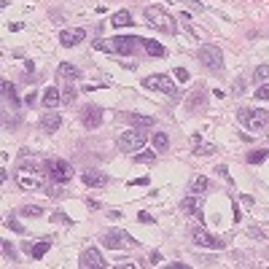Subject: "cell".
<instances>
[{
  "label": "cell",
  "instance_id": "1",
  "mask_svg": "<svg viewBox=\"0 0 269 269\" xmlns=\"http://www.w3.org/2000/svg\"><path fill=\"white\" fill-rule=\"evenodd\" d=\"M140 46H143V41L134 38V35H116V38H111V41L94 38V49L108 51V54H134Z\"/></svg>",
  "mask_w": 269,
  "mask_h": 269
},
{
  "label": "cell",
  "instance_id": "2",
  "mask_svg": "<svg viewBox=\"0 0 269 269\" xmlns=\"http://www.w3.org/2000/svg\"><path fill=\"white\" fill-rule=\"evenodd\" d=\"M17 183H19V188H24V191H38V188L46 186V175L38 170L35 164H19Z\"/></svg>",
  "mask_w": 269,
  "mask_h": 269
},
{
  "label": "cell",
  "instance_id": "3",
  "mask_svg": "<svg viewBox=\"0 0 269 269\" xmlns=\"http://www.w3.org/2000/svg\"><path fill=\"white\" fill-rule=\"evenodd\" d=\"M146 19H148V24H151L153 30H159V33H164V35H175L178 33L175 19L164 11L162 6H148L146 8Z\"/></svg>",
  "mask_w": 269,
  "mask_h": 269
},
{
  "label": "cell",
  "instance_id": "4",
  "mask_svg": "<svg viewBox=\"0 0 269 269\" xmlns=\"http://www.w3.org/2000/svg\"><path fill=\"white\" fill-rule=\"evenodd\" d=\"M237 116L242 124H248V129H256V132L269 127V111H264V108H240Z\"/></svg>",
  "mask_w": 269,
  "mask_h": 269
},
{
  "label": "cell",
  "instance_id": "5",
  "mask_svg": "<svg viewBox=\"0 0 269 269\" xmlns=\"http://www.w3.org/2000/svg\"><path fill=\"white\" fill-rule=\"evenodd\" d=\"M146 140H148V134L134 127V129H127L124 134H118V148L127 151V153H137V151H143Z\"/></svg>",
  "mask_w": 269,
  "mask_h": 269
},
{
  "label": "cell",
  "instance_id": "6",
  "mask_svg": "<svg viewBox=\"0 0 269 269\" xmlns=\"http://www.w3.org/2000/svg\"><path fill=\"white\" fill-rule=\"evenodd\" d=\"M100 242H102L105 248H111V251H118V248H134V245H137V240H134V237H129L127 232H116V229L105 232L102 237H100Z\"/></svg>",
  "mask_w": 269,
  "mask_h": 269
},
{
  "label": "cell",
  "instance_id": "7",
  "mask_svg": "<svg viewBox=\"0 0 269 269\" xmlns=\"http://www.w3.org/2000/svg\"><path fill=\"white\" fill-rule=\"evenodd\" d=\"M46 167H49V178H51L54 183H67V181H73V167L65 159H49L46 162Z\"/></svg>",
  "mask_w": 269,
  "mask_h": 269
},
{
  "label": "cell",
  "instance_id": "8",
  "mask_svg": "<svg viewBox=\"0 0 269 269\" xmlns=\"http://www.w3.org/2000/svg\"><path fill=\"white\" fill-rule=\"evenodd\" d=\"M143 86H146V89H156V92H164V94H170V97H178V89H175V84H172V78L162 76V73H156V76H146V78H143Z\"/></svg>",
  "mask_w": 269,
  "mask_h": 269
},
{
  "label": "cell",
  "instance_id": "9",
  "mask_svg": "<svg viewBox=\"0 0 269 269\" xmlns=\"http://www.w3.org/2000/svg\"><path fill=\"white\" fill-rule=\"evenodd\" d=\"M199 59H202V65H207L210 70H221L223 67V51L218 46H213V43H202Z\"/></svg>",
  "mask_w": 269,
  "mask_h": 269
},
{
  "label": "cell",
  "instance_id": "10",
  "mask_svg": "<svg viewBox=\"0 0 269 269\" xmlns=\"http://www.w3.org/2000/svg\"><path fill=\"white\" fill-rule=\"evenodd\" d=\"M194 245H199V248H216V251H221V248L229 245V237H216V234L205 232V229H199V232H194Z\"/></svg>",
  "mask_w": 269,
  "mask_h": 269
},
{
  "label": "cell",
  "instance_id": "11",
  "mask_svg": "<svg viewBox=\"0 0 269 269\" xmlns=\"http://www.w3.org/2000/svg\"><path fill=\"white\" fill-rule=\"evenodd\" d=\"M78 267L81 269H94V267H108V261L102 256H100V251L97 248H86V251L81 253V258H78Z\"/></svg>",
  "mask_w": 269,
  "mask_h": 269
},
{
  "label": "cell",
  "instance_id": "12",
  "mask_svg": "<svg viewBox=\"0 0 269 269\" xmlns=\"http://www.w3.org/2000/svg\"><path fill=\"white\" fill-rule=\"evenodd\" d=\"M81 124L86 129H97L100 124H102V108L100 105H86L81 111Z\"/></svg>",
  "mask_w": 269,
  "mask_h": 269
},
{
  "label": "cell",
  "instance_id": "13",
  "mask_svg": "<svg viewBox=\"0 0 269 269\" xmlns=\"http://www.w3.org/2000/svg\"><path fill=\"white\" fill-rule=\"evenodd\" d=\"M181 210L186 213V216H194V218H199L202 221V199H199V194H188V197H183V202H181Z\"/></svg>",
  "mask_w": 269,
  "mask_h": 269
},
{
  "label": "cell",
  "instance_id": "14",
  "mask_svg": "<svg viewBox=\"0 0 269 269\" xmlns=\"http://www.w3.org/2000/svg\"><path fill=\"white\" fill-rule=\"evenodd\" d=\"M84 38H86V30H84V27L62 30V33H59V43H62V46H67V49H70V46H78Z\"/></svg>",
  "mask_w": 269,
  "mask_h": 269
},
{
  "label": "cell",
  "instance_id": "15",
  "mask_svg": "<svg viewBox=\"0 0 269 269\" xmlns=\"http://www.w3.org/2000/svg\"><path fill=\"white\" fill-rule=\"evenodd\" d=\"M59 127H62V116H59V113H54V111L43 113V118H41V129H43V132L51 134V132H57Z\"/></svg>",
  "mask_w": 269,
  "mask_h": 269
},
{
  "label": "cell",
  "instance_id": "16",
  "mask_svg": "<svg viewBox=\"0 0 269 269\" xmlns=\"http://www.w3.org/2000/svg\"><path fill=\"white\" fill-rule=\"evenodd\" d=\"M51 248V240H41V242H24V253H30L33 258H43Z\"/></svg>",
  "mask_w": 269,
  "mask_h": 269
},
{
  "label": "cell",
  "instance_id": "17",
  "mask_svg": "<svg viewBox=\"0 0 269 269\" xmlns=\"http://www.w3.org/2000/svg\"><path fill=\"white\" fill-rule=\"evenodd\" d=\"M57 76L62 78V81H78V78H81V67H76L73 62H62L57 67Z\"/></svg>",
  "mask_w": 269,
  "mask_h": 269
},
{
  "label": "cell",
  "instance_id": "18",
  "mask_svg": "<svg viewBox=\"0 0 269 269\" xmlns=\"http://www.w3.org/2000/svg\"><path fill=\"white\" fill-rule=\"evenodd\" d=\"M81 181L86 183L89 188H102V186H108V175H105V172H94V170L84 172Z\"/></svg>",
  "mask_w": 269,
  "mask_h": 269
},
{
  "label": "cell",
  "instance_id": "19",
  "mask_svg": "<svg viewBox=\"0 0 269 269\" xmlns=\"http://www.w3.org/2000/svg\"><path fill=\"white\" fill-rule=\"evenodd\" d=\"M191 146H194V153H197V156H213V153H216V146H213V143H202L199 134L191 137Z\"/></svg>",
  "mask_w": 269,
  "mask_h": 269
},
{
  "label": "cell",
  "instance_id": "20",
  "mask_svg": "<svg viewBox=\"0 0 269 269\" xmlns=\"http://www.w3.org/2000/svg\"><path fill=\"white\" fill-rule=\"evenodd\" d=\"M59 102H62V94H59V89H57V86H49L46 94H43V108H46V111H51V108H57Z\"/></svg>",
  "mask_w": 269,
  "mask_h": 269
},
{
  "label": "cell",
  "instance_id": "21",
  "mask_svg": "<svg viewBox=\"0 0 269 269\" xmlns=\"http://www.w3.org/2000/svg\"><path fill=\"white\" fill-rule=\"evenodd\" d=\"M124 118H127L129 124H132V127H153V124H156V118H151V116H137V113H124Z\"/></svg>",
  "mask_w": 269,
  "mask_h": 269
},
{
  "label": "cell",
  "instance_id": "22",
  "mask_svg": "<svg viewBox=\"0 0 269 269\" xmlns=\"http://www.w3.org/2000/svg\"><path fill=\"white\" fill-rule=\"evenodd\" d=\"M3 97H6V102H8L11 108H17V105H19L17 89H14V84H11V81H3Z\"/></svg>",
  "mask_w": 269,
  "mask_h": 269
},
{
  "label": "cell",
  "instance_id": "23",
  "mask_svg": "<svg viewBox=\"0 0 269 269\" xmlns=\"http://www.w3.org/2000/svg\"><path fill=\"white\" fill-rule=\"evenodd\" d=\"M143 49H146L151 57H164V54H167V49H164L162 43H156V41H143Z\"/></svg>",
  "mask_w": 269,
  "mask_h": 269
},
{
  "label": "cell",
  "instance_id": "24",
  "mask_svg": "<svg viewBox=\"0 0 269 269\" xmlns=\"http://www.w3.org/2000/svg\"><path fill=\"white\" fill-rule=\"evenodd\" d=\"M111 24L113 27H129V24H132V17H129V11H116L113 19H111Z\"/></svg>",
  "mask_w": 269,
  "mask_h": 269
},
{
  "label": "cell",
  "instance_id": "25",
  "mask_svg": "<svg viewBox=\"0 0 269 269\" xmlns=\"http://www.w3.org/2000/svg\"><path fill=\"white\" fill-rule=\"evenodd\" d=\"M151 140H153V148H156V151H167V148H170V137L164 132H153Z\"/></svg>",
  "mask_w": 269,
  "mask_h": 269
},
{
  "label": "cell",
  "instance_id": "26",
  "mask_svg": "<svg viewBox=\"0 0 269 269\" xmlns=\"http://www.w3.org/2000/svg\"><path fill=\"white\" fill-rule=\"evenodd\" d=\"M207 188H210V181H207L205 175L194 178V183H191V194H205Z\"/></svg>",
  "mask_w": 269,
  "mask_h": 269
},
{
  "label": "cell",
  "instance_id": "27",
  "mask_svg": "<svg viewBox=\"0 0 269 269\" xmlns=\"http://www.w3.org/2000/svg\"><path fill=\"white\" fill-rule=\"evenodd\" d=\"M202 102H205V89H199V92H194L191 97H188L186 108H188V111H197V108L202 105Z\"/></svg>",
  "mask_w": 269,
  "mask_h": 269
},
{
  "label": "cell",
  "instance_id": "28",
  "mask_svg": "<svg viewBox=\"0 0 269 269\" xmlns=\"http://www.w3.org/2000/svg\"><path fill=\"white\" fill-rule=\"evenodd\" d=\"M267 156H269V148L251 151V153H248V164H261V162H267Z\"/></svg>",
  "mask_w": 269,
  "mask_h": 269
},
{
  "label": "cell",
  "instance_id": "29",
  "mask_svg": "<svg viewBox=\"0 0 269 269\" xmlns=\"http://www.w3.org/2000/svg\"><path fill=\"white\" fill-rule=\"evenodd\" d=\"M132 159L137 164H153L156 162V153L153 151H137V153H132Z\"/></svg>",
  "mask_w": 269,
  "mask_h": 269
},
{
  "label": "cell",
  "instance_id": "30",
  "mask_svg": "<svg viewBox=\"0 0 269 269\" xmlns=\"http://www.w3.org/2000/svg\"><path fill=\"white\" fill-rule=\"evenodd\" d=\"M76 102V86H62V105H73Z\"/></svg>",
  "mask_w": 269,
  "mask_h": 269
},
{
  "label": "cell",
  "instance_id": "31",
  "mask_svg": "<svg viewBox=\"0 0 269 269\" xmlns=\"http://www.w3.org/2000/svg\"><path fill=\"white\" fill-rule=\"evenodd\" d=\"M6 226L11 229V232H17V234H24V223L19 221L17 216H8V218H6Z\"/></svg>",
  "mask_w": 269,
  "mask_h": 269
},
{
  "label": "cell",
  "instance_id": "32",
  "mask_svg": "<svg viewBox=\"0 0 269 269\" xmlns=\"http://www.w3.org/2000/svg\"><path fill=\"white\" fill-rule=\"evenodd\" d=\"M22 216L38 218V216H43V207H38V205H27V207H22Z\"/></svg>",
  "mask_w": 269,
  "mask_h": 269
},
{
  "label": "cell",
  "instance_id": "33",
  "mask_svg": "<svg viewBox=\"0 0 269 269\" xmlns=\"http://www.w3.org/2000/svg\"><path fill=\"white\" fill-rule=\"evenodd\" d=\"M253 78H256V81H267L269 78V65H258L256 73H253Z\"/></svg>",
  "mask_w": 269,
  "mask_h": 269
},
{
  "label": "cell",
  "instance_id": "34",
  "mask_svg": "<svg viewBox=\"0 0 269 269\" xmlns=\"http://www.w3.org/2000/svg\"><path fill=\"white\" fill-rule=\"evenodd\" d=\"M256 100H269V84H264V86L256 89Z\"/></svg>",
  "mask_w": 269,
  "mask_h": 269
},
{
  "label": "cell",
  "instance_id": "35",
  "mask_svg": "<svg viewBox=\"0 0 269 269\" xmlns=\"http://www.w3.org/2000/svg\"><path fill=\"white\" fill-rule=\"evenodd\" d=\"M3 253H6L8 258H17V251H14V245L8 240H3Z\"/></svg>",
  "mask_w": 269,
  "mask_h": 269
},
{
  "label": "cell",
  "instance_id": "36",
  "mask_svg": "<svg viewBox=\"0 0 269 269\" xmlns=\"http://www.w3.org/2000/svg\"><path fill=\"white\" fill-rule=\"evenodd\" d=\"M216 172H218V175H221L226 183H232V178H229V170H226V164H218V167H216Z\"/></svg>",
  "mask_w": 269,
  "mask_h": 269
},
{
  "label": "cell",
  "instance_id": "37",
  "mask_svg": "<svg viewBox=\"0 0 269 269\" xmlns=\"http://www.w3.org/2000/svg\"><path fill=\"white\" fill-rule=\"evenodd\" d=\"M51 221H59V223H70V218L65 216L62 210H57V213H54V216H51Z\"/></svg>",
  "mask_w": 269,
  "mask_h": 269
},
{
  "label": "cell",
  "instance_id": "38",
  "mask_svg": "<svg viewBox=\"0 0 269 269\" xmlns=\"http://www.w3.org/2000/svg\"><path fill=\"white\" fill-rule=\"evenodd\" d=\"M175 78L186 84V81H188V70H186V67H178V70H175Z\"/></svg>",
  "mask_w": 269,
  "mask_h": 269
},
{
  "label": "cell",
  "instance_id": "39",
  "mask_svg": "<svg viewBox=\"0 0 269 269\" xmlns=\"http://www.w3.org/2000/svg\"><path fill=\"white\" fill-rule=\"evenodd\" d=\"M65 194H67V191H62V188H51V191H49V197H51V199H62Z\"/></svg>",
  "mask_w": 269,
  "mask_h": 269
},
{
  "label": "cell",
  "instance_id": "40",
  "mask_svg": "<svg viewBox=\"0 0 269 269\" xmlns=\"http://www.w3.org/2000/svg\"><path fill=\"white\" fill-rule=\"evenodd\" d=\"M183 3H188L194 11H205V6H202V3H197V0H183Z\"/></svg>",
  "mask_w": 269,
  "mask_h": 269
},
{
  "label": "cell",
  "instance_id": "41",
  "mask_svg": "<svg viewBox=\"0 0 269 269\" xmlns=\"http://www.w3.org/2000/svg\"><path fill=\"white\" fill-rule=\"evenodd\" d=\"M242 89H245V84H242V78H237L234 81V94H242Z\"/></svg>",
  "mask_w": 269,
  "mask_h": 269
},
{
  "label": "cell",
  "instance_id": "42",
  "mask_svg": "<svg viewBox=\"0 0 269 269\" xmlns=\"http://www.w3.org/2000/svg\"><path fill=\"white\" fill-rule=\"evenodd\" d=\"M137 221H143V223H153V216H148V213H140V216H137Z\"/></svg>",
  "mask_w": 269,
  "mask_h": 269
},
{
  "label": "cell",
  "instance_id": "43",
  "mask_svg": "<svg viewBox=\"0 0 269 269\" xmlns=\"http://www.w3.org/2000/svg\"><path fill=\"white\" fill-rule=\"evenodd\" d=\"M24 102H27V105H33V102H35V89H33V92H30L27 97H24Z\"/></svg>",
  "mask_w": 269,
  "mask_h": 269
},
{
  "label": "cell",
  "instance_id": "44",
  "mask_svg": "<svg viewBox=\"0 0 269 269\" xmlns=\"http://www.w3.org/2000/svg\"><path fill=\"white\" fill-rule=\"evenodd\" d=\"M146 183H148V178H137V181H132L129 186H146Z\"/></svg>",
  "mask_w": 269,
  "mask_h": 269
},
{
  "label": "cell",
  "instance_id": "45",
  "mask_svg": "<svg viewBox=\"0 0 269 269\" xmlns=\"http://www.w3.org/2000/svg\"><path fill=\"white\" fill-rule=\"evenodd\" d=\"M242 205H248V207H251V205H253V197H248V194H242Z\"/></svg>",
  "mask_w": 269,
  "mask_h": 269
},
{
  "label": "cell",
  "instance_id": "46",
  "mask_svg": "<svg viewBox=\"0 0 269 269\" xmlns=\"http://www.w3.org/2000/svg\"><path fill=\"white\" fill-rule=\"evenodd\" d=\"M108 218H113V221H116V218H121V210H111V213H108Z\"/></svg>",
  "mask_w": 269,
  "mask_h": 269
},
{
  "label": "cell",
  "instance_id": "47",
  "mask_svg": "<svg viewBox=\"0 0 269 269\" xmlns=\"http://www.w3.org/2000/svg\"><path fill=\"white\" fill-rule=\"evenodd\" d=\"M162 261V253H151V264H159Z\"/></svg>",
  "mask_w": 269,
  "mask_h": 269
}]
</instances>
